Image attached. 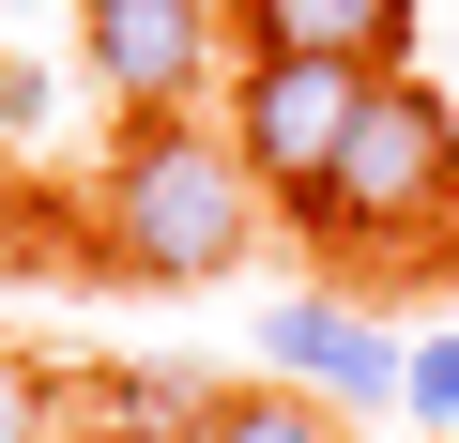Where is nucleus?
I'll use <instances>...</instances> for the list:
<instances>
[{
  "mask_svg": "<svg viewBox=\"0 0 459 443\" xmlns=\"http://www.w3.org/2000/svg\"><path fill=\"white\" fill-rule=\"evenodd\" d=\"M261 168L230 153V123L169 107V123H123L108 183H92V260L108 276H153V291H214L261 260Z\"/></svg>",
  "mask_w": 459,
  "mask_h": 443,
  "instance_id": "1",
  "label": "nucleus"
},
{
  "mask_svg": "<svg viewBox=\"0 0 459 443\" xmlns=\"http://www.w3.org/2000/svg\"><path fill=\"white\" fill-rule=\"evenodd\" d=\"M444 199H459V107L429 77H368V123H352L307 230H337V245H413L429 230L444 245Z\"/></svg>",
  "mask_w": 459,
  "mask_h": 443,
  "instance_id": "2",
  "label": "nucleus"
},
{
  "mask_svg": "<svg viewBox=\"0 0 459 443\" xmlns=\"http://www.w3.org/2000/svg\"><path fill=\"white\" fill-rule=\"evenodd\" d=\"M214 123H230V153L261 168L276 214H322V183H337V153H352V123H368V62L246 47V62H230V92H214Z\"/></svg>",
  "mask_w": 459,
  "mask_h": 443,
  "instance_id": "3",
  "label": "nucleus"
},
{
  "mask_svg": "<svg viewBox=\"0 0 459 443\" xmlns=\"http://www.w3.org/2000/svg\"><path fill=\"white\" fill-rule=\"evenodd\" d=\"M77 47H92V92L123 123H169L214 92V47H230V0H77Z\"/></svg>",
  "mask_w": 459,
  "mask_h": 443,
  "instance_id": "4",
  "label": "nucleus"
},
{
  "mask_svg": "<svg viewBox=\"0 0 459 443\" xmlns=\"http://www.w3.org/2000/svg\"><path fill=\"white\" fill-rule=\"evenodd\" d=\"M261 367H291V382H307V397H337V413L398 397V337H383L368 306H337V291H291V306L261 321Z\"/></svg>",
  "mask_w": 459,
  "mask_h": 443,
  "instance_id": "5",
  "label": "nucleus"
},
{
  "mask_svg": "<svg viewBox=\"0 0 459 443\" xmlns=\"http://www.w3.org/2000/svg\"><path fill=\"white\" fill-rule=\"evenodd\" d=\"M230 31H246V47H291V62H368V77H398L413 0H230Z\"/></svg>",
  "mask_w": 459,
  "mask_h": 443,
  "instance_id": "6",
  "label": "nucleus"
},
{
  "mask_svg": "<svg viewBox=\"0 0 459 443\" xmlns=\"http://www.w3.org/2000/svg\"><path fill=\"white\" fill-rule=\"evenodd\" d=\"M199 443H352V428H337V397H307V382H214Z\"/></svg>",
  "mask_w": 459,
  "mask_h": 443,
  "instance_id": "7",
  "label": "nucleus"
},
{
  "mask_svg": "<svg viewBox=\"0 0 459 443\" xmlns=\"http://www.w3.org/2000/svg\"><path fill=\"white\" fill-rule=\"evenodd\" d=\"M92 413H108V428H169V443H199L214 382H199V367H92Z\"/></svg>",
  "mask_w": 459,
  "mask_h": 443,
  "instance_id": "8",
  "label": "nucleus"
},
{
  "mask_svg": "<svg viewBox=\"0 0 459 443\" xmlns=\"http://www.w3.org/2000/svg\"><path fill=\"white\" fill-rule=\"evenodd\" d=\"M398 397H413L429 428H459V321H429V337H398Z\"/></svg>",
  "mask_w": 459,
  "mask_h": 443,
  "instance_id": "9",
  "label": "nucleus"
},
{
  "mask_svg": "<svg viewBox=\"0 0 459 443\" xmlns=\"http://www.w3.org/2000/svg\"><path fill=\"white\" fill-rule=\"evenodd\" d=\"M0 138H16V153L47 138V77H31V62H0Z\"/></svg>",
  "mask_w": 459,
  "mask_h": 443,
  "instance_id": "10",
  "label": "nucleus"
},
{
  "mask_svg": "<svg viewBox=\"0 0 459 443\" xmlns=\"http://www.w3.org/2000/svg\"><path fill=\"white\" fill-rule=\"evenodd\" d=\"M16 428H31V382H16V367H0V443H16Z\"/></svg>",
  "mask_w": 459,
  "mask_h": 443,
  "instance_id": "11",
  "label": "nucleus"
},
{
  "mask_svg": "<svg viewBox=\"0 0 459 443\" xmlns=\"http://www.w3.org/2000/svg\"><path fill=\"white\" fill-rule=\"evenodd\" d=\"M62 443H169V428H108V413H92V428H62Z\"/></svg>",
  "mask_w": 459,
  "mask_h": 443,
  "instance_id": "12",
  "label": "nucleus"
},
{
  "mask_svg": "<svg viewBox=\"0 0 459 443\" xmlns=\"http://www.w3.org/2000/svg\"><path fill=\"white\" fill-rule=\"evenodd\" d=\"M444 245H459V199H444Z\"/></svg>",
  "mask_w": 459,
  "mask_h": 443,
  "instance_id": "13",
  "label": "nucleus"
},
{
  "mask_svg": "<svg viewBox=\"0 0 459 443\" xmlns=\"http://www.w3.org/2000/svg\"><path fill=\"white\" fill-rule=\"evenodd\" d=\"M0 168H16V138H0Z\"/></svg>",
  "mask_w": 459,
  "mask_h": 443,
  "instance_id": "14",
  "label": "nucleus"
}]
</instances>
